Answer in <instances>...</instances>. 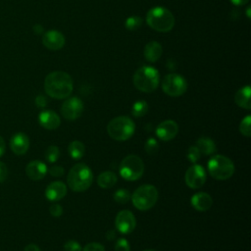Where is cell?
Instances as JSON below:
<instances>
[{
  "label": "cell",
  "instance_id": "cell-1",
  "mask_svg": "<svg viewBox=\"0 0 251 251\" xmlns=\"http://www.w3.org/2000/svg\"><path fill=\"white\" fill-rule=\"evenodd\" d=\"M44 89L45 92L52 98H67L73 91V79L71 75L65 72H52L45 77Z\"/></svg>",
  "mask_w": 251,
  "mask_h": 251
},
{
  "label": "cell",
  "instance_id": "cell-2",
  "mask_svg": "<svg viewBox=\"0 0 251 251\" xmlns=\"http://www.w3.org/2000/svg\"><path fill=\"white\" fill-rule=\"evenodd\" d=\"M146 23L156 31L168 32L175 25V17L167 8L157 6L147 12Z\"/></svg>",
  "mask_w": 251,
  "mask_h": 251
},
{
  "label": "cell",
  "instance_id": "cell-3",
  "mask_svg": "<svg viewBox=\"0 0 251 251\" xmlns=\"http://www.w3.org/2000/svg\"><path fill=\"white\" fill-rule=\"evenodd\" d=\"M93 174L90 168L83 164L78 163L75 165L69 172L68 184L70 188L76 192L86 190L92 183Z\"/></svg>",
  "mask_w": 251,
  "mask_h": 251
},
{
  "label": "cell",
  "instance_id": "cell-4",
  "mask_svg": "<svg viewBox=\"0 0 251 251\" xmlns=\"http://www.w3.org/2000/svg\"><path fill=\"white\" fill-rule=\"evenodd\" d=\"M160 75L158 71L151 66H142L133 75L134 86L142 92H152L159 84Z\"/></svg>",
  "mask_w": 251,
  "mask_h": 251
},
{
  "label": "cell",
  "instance_id": "cell-5",
  "mask_svg": "<svg viewBox=\"0 0 251 251\" xmlns=\"http://www.w3.org/2000/svg\"><path fill=\"white\" fill-rule=\"evenodd\" d=\"M135 125L132 120L126 116H120L113 119L107 126V132L115 140L124 141L132 136Z\"/></svg>",
  "mask_w": 251,
  "mask_h": 251
},
{
  "label": "cell",
  "instance_id": "cell-6",
  "mask_svg": "<svg viewBox=\"0 0 251 251\" xmlns=\"http://www.w3.org/2000/svg\"><path fill=\"white\" fill-rule=\"evenodd\" d=\"M208 171L216 179H227L234 173L232 161L224 155H214L208 162Z\"/></svg>",
  "mask_w": 251,
  "mask_h": 251
},
{
  "label": "cell",
  "instance_id": "cell-7",
  "mask_svg": "<svg viewBox=\"0 0 251 251\" xmlns=\"http://www.w3.org/2000/svg\"><path fill=\"white\" fill-rule=\"evenodd\" d=\"M158 199V191L154 185L144 184L139 186L132 194L133 206L141 211L152 208Z\"/></svg>",
  "mask_w": 251,
  "mask_h": 251
},
{
  "label": "cell",
  "instance_id": "cell-8",
  "mask_svg": "<svg viewBox=\"0 0 251 251\" xmlns=\"http://www.w3.org/2000/svg\"><path fill=\"white\" fill-rule=\"evenodd\" d=\"M144 172V164L136 155H128L123 159L120 165V175L126 180L138 179Z\"/></svg>",
  "mask_w": 251,
  "mask_h": 251
},
{
  "label": "cell",
  "instance_id": "cell-9",
  "mask_svg": "<svg viewBox=\"0 0 251 251\" xmlns=\"http://www.w3.org/2000/svg\"><path fill=\"white\" fill-rule=\"evenodd\" d=\"M163 91L172 97L182 95L187 89V82L185 78L177 74L167 75L162 81Z\"/></svg>",
  "mask_w": 251,
  "mask_h": 251
},
{
  "label": "cell",
  "instance_id": "cell-10",
  "mask_svg": "<svg viewBox=\"0 0 251 251\" xmlns=\"http://www.w3.org/2000/svg\"><path fill=\"white\" fill-rule=\"evenodd\" d=\"M185 183L188 187L196 189L203 186L206 181V172L200 165H192L185 173Z\"/></svg>",
  "mask_w": 251,
  "mask_h": 251
},
{
  "label": "cell",
  "instance_id": "cell-11",
  "mask_svg": "<svg viewBox=\"0 0 251 251\" xmlns=\"http://www.w3.org/2000/svg\"><path fill=\"white\" fill-rule=\"evenodd\" d=\"M83 111V103L77 97H71L64 101L61 107L63 117L69 121H74L80 117Z\"/></svg>",
  "mask_w": 251,
  "mask_h": 251
},
{
  "label": "cell",
  "instance_id": "cell-12",
  "mask_svg": "<svg viewBox=\"0 0 251 251\" xmlns=\"http://www.w3.org/2000/svg\"><path fill=\"white\" fill-rule=\"evenodd\" d=\"M115 224H116V228L120 232L124 234H127L134 229L136 221L133 214L130 211L123 210L118 213L115 220Z\"/></svg>",
  "mask_w": 251,
  "mask_h": 251
},
{
  "label": "cell",
  "instance_id": "cell-13",
  "mask_svg": "<svg viewBox=\"0 0 251 251\" xmlns=\"http://www.w3.org/2000/svg\"><path fill=\"white\" fill-rule=\"evenodd\" d=\"M42 44L49 50H60L65 45V36L58 30H48L42 36Z\"/></svg>",
  "mask_w": 251,
  "mask_h": 251
},
{
  "label": "cell",
  "instance_id": "cell-14",
  "mask_svg": "<svg viewBox=\"0 0 251 251\" xmlns=\"http://www.w3.org/2000/svg\"><path fill=\"white\" fill-rule=\"evenodd\" d=\"M178 132V126L173 120H167L159 124L156 128L157 136L164 141L173 139Z\"/></svg>",
  "mask_w": 251,
  "mask_h": 251
},
{
  "label": "cell",
  "instance_id": "cell-15",
  "mask_svg": "<svg viewBox=\"0 0 251 251\" xmlns=\"http://www.w3.org/2000/svg\"><path fill=\"white\" fill-rule=\"evenodd\" d=\"M11 150L16 155H24L29 147V139L24 132H18L10 139Z\"/></svg>",
  "mask_w": 251,
  "mask_h": 251
},
{
  "label": "cell",
  "instance_id": "cell-16",
  "mask_svg": "<svg viewBox=\"0 0 251 251\" xmlns=\"http://www.w3.org/2000/svg\"><path fill=\"white\" fill-rule=\"evenodd\" d=\"M38 122L46 129H55L61 124L60 117L51 110L42 111L38 116Z\"/></svg>",
  "mask_w": 251,
  "mask_h": 251
},
{
  "label": "cell",
  "instance_id": "cell-17",
  "mask_svg": "<svg viewBox=\"0 0 251 251\" xmlns=\"http://www.w3.org/2000/svg\"><path fill=\"white\" fill-rule=\"evenodd\" d=\"M26 176L32 180H39L44 177L47 173L46 165L38 160L31 161L27 164L25 168Z\"/></svg>",
  "mask_w": 251,
  "mask_h": 251
},
{
  "label": "cell",
  "instance_id": "cell-18",
  "mask_svg": "<svg viewBox=\"0 0 251 251\" xmlns=\"http://www.w3.org/2000/svg\"><path fill=\"white\" fill-rule=\"evenodd\" d=\"M67 193V186L62 181H53L45 189V196L49 201H58Z\"/></svg>",
  "mask_w": 251,
  "mask_h": 251
},
{
  "label": "cell",
  "instance_id": "cell-19",
  "mask_svg": "<svg viewBox=\"0 0 251 251\" xmlns=\"http://www.w3.org/2000/svg\"><path fill=\"white\" fill-rule=\"evenodd\" d=\"M192 206L198 211H207L213 204L212 197L206 192H199L191 197Z\"/></svg>",
  "mask_w": 251,
  "mask_h": 251
},
{
  "label": "cell",
  "instance_id": "cell-20",
  "mask_svg": "<svg viewBox=\"0 0 251 251\" xmlns=\"http://www.w3.org/2000/svg\"><path fill=\"white\" fill-rule=\"evenodd\" d=\"M163 53L162 45L157 41H150L145 45L144 57L148 62L154 63L160 59Z\"/></svg>",
  "mask_w": 251,
  "mask_h": 251
},
{
  "label": "cell",
  "instance_id": "cell-21",
  "mask_svg": "<svg viewBox=\"0 0 251 251\" xmlns=\"http://www.w3.org/2000/svg\"><path fill=\"white\" fill-rule=\"evenodd\" d=\"M250 93L251 89L249 85H245L241 87L234 95V101L235 103L244 109H251V101H250Z\"/></svg>",
  "mask_w": 251,
  "mask_h": 251
},
{
  "label": "cell",
  "instance_id": "cell-22",
  "mask_svg": "<svg viewBox=\"0 0 251 251\" xmlns=\"http://www.w3.org/2000/svg\"><path fill=\"white\" fill-rule=\"evenodd\" d=\"M196 146L199 149L200 153H203L205 155H212L216 152V144L214 140L206 136L199 137L196 142Z\"/></svg>",
  "mask_w": 251,
  "mask_h": 251
},
{
  "label": "cell",
  "instance_id": "cell-23",
  "mask_svg": "<svg viewBox=\"0 0 251 251\" xmlns=\"http://www.w3.org/2000/svg\"><path fill=\"white\" fill-rule=\"evenodd\" d=\"M118 180L117 175L113 172L107 171L100 174L97 177V183L102 188H110L116 184Z\"/></svg>",
  "mask_w": 251,
  "mask_h": 251
},
{
  "label": "cell",
  "instance_id": "cell-24",
  "mask_svg": "<svg viewBox=\"0 0 251 251\" xmlns=\"http://www.w3.org/2000/svg\"><path fill=\"white\" fill-rule=\"evenodd\" d=\"M69 154L72 158L74 159H80L85 152V147L84 144L78 140H75L70 143L69 148H68Z\"/></svg>",
  "mask_w": 251,
  "mask_h": 251
},
{
  "label": "cell",
  "instance_id": "cell-25",
  "mask_svg": "<svg viewBox=\"0 0 251 251\" xmlns=\"http://www.w3.org/2000/svg\"><path fill=\"white\" fill-rule=\"evenodd\" d=\"M148 111V104L144 100H138L136 101L131 108V113L134 117H142L144 116Z\"/></svg>",
  "mask_w": 251,
  "mask_h": 251
},
{
  "label": "cell",
  "instance_id": "cell-26",
  "mask_svg": "<svg viewBox=\"0 0 251 251\" xmlns=\"http://www.w3.org/2000/svg\"><path fill=\"white\" fill-rule=\"evenodd\" d=\"M142 24V19L138 16H131L125 22V26L128 30H136Z\"/></svg>",
  "mask_w": 251,
  "mask_h": 251
},
{
  "label": "cell",
  "instance_id": "cell-27",
  "mask_svg": "<svg viewBox=\"0 0 251 251\" xmlns=\"http://www.w3.org/2000/svg\"><path fill=\"white\" fill-rule=\"evenodd\" d=\"M60 156V151L59 148L55 145H50L46 151H45V158L49 163H54L58 160Z\"/></svg>",
  "mask_w": 251,
  "mask_h": 251
},
{
  "label": "cell",
  "instance_id": "cell-28",
  "mask_svg": "<svg viewBox=\"0 0 251 251\" xmlns=\"http://www.w3.org/2000/svg\"><path fill=\"white\" fill-rule=\"evenodd\" d=\"M130 198V193L127 189H118L115 193H114V199L116 202L120 203V204H125L126 203Z\"/></svg>",
  "mask_w": 251,
  "mask_h": 251
},
{
  "label": "cell",
  "instance_id": "cell-29",
  "mask_svg": "<svg viewBox=\"0 0 251 251\" xmlns=\"http://www.w3.org/2000/svg\"><path fill=\"white\" fill-rule=\"evenodd\" d=\"M239 130L246 137H249L251 135V117L250 116H246L241 121L239 125Z\"/></svg>",
  "mask_w": 251,
  "mask_h": 251
},
{
  "label": "cell",
  "instance_id": "cell-30",
  "mask_svg": "<svg viewBox=\"0 0 251 251\" xmlns=\"http://www.w3.org/2000/svg\"><path fill=\"white\" fill-rule=\"evenodd\" d=\"M145 151L148 153V154H154L158 151L159 149V144L157 142V140L155 138H148L145 142Z\"/></svg>",
  "mask_w": 251,
  "mask_h": 251
},
{
  "label": "cell",
  "instance_id": "cell-31",
  "mask_svg": "<svg viewBox=\"0 0 251 251\" xmlns=\"http://www.w3.org/2000/svg\"><path fill=\"white\" fill-rule=\"evenodd\" d=\"M201 153L196 145L190 146L187 150V158L191 163H196L200 159Z\"/></svg>",
  "mask_w": 251,
  "mask_h": 251
},
{
  "label": "cell",
  "instance_id": "cell-32",
  "mask_svg": "<svg viewBox=\"0 0 251 251\" xmlns=\"http://www.w3.org/2000/svg\"><path fill=\"white\" fill-rule=\"evenodd\" d=\"M115 251H130V246L127 240L125 238H120L115 244Z\"/></svg>",
  "mask_w": 251,
  "mask_h": 251
},
{
  "label": "cell",
  "instance_id": "cell-33",
  "mask_svg": "<svg viewBox=\"0 0 251 251\" xmlns=\"http://www.w3.org/2000/svg\"><path fill=\"white\" fill-rule=\"evenodd\" d=\"M65 251H81L80 244L75 240H69L64 245Z\"/></svg>",
  "mask_w": 251,
  "mask_h": 251
},
{
  "label": "cell",
  "instance_id": "cell-34",
  "mask_svg": "<svg viewBox=\"0 0 251 251\" xmlns=\"http://www.w3.org/2000/svg\"><path fill=\"white\" fill-rule=\"evenodd\" d=\"M82 251H105V248L102 244L97 243V242H91L88 243Z\"/></svg>",
  "mask_w": 251,
  "mask_h": 251
},
{
  "label": "cell",
  "instance_id": "cell-35",
  "mask_svg": "<svg viewBox=\"0 0 251 251\" xmlns=\"http://www.w3.org/2000/svg\"><path fill=\"white\" fill-rule=\"evenodd\" d=\"M49 174L54 177H60L64 175V168L61 166H54L50 168Z\"/></svg>",
  "mask_w": 251,
  "mask_h": 251
},
{
  "label": "cell",
  "instance_id": "cell-36",
  "mask_svg": "<svg viewBox=\"0 0 251 251\" xmlns=\"http://www.w3.org/2000/svg\"><path fill=\"white\" fill-rule=\"evenodd\" d=\"M49 212H50V214H51L53 217L58 218V217H60V216L62 215V213H63V208H62V206L59 205V204H53V205L50 207Z\"/></svg>",
  "mask_w": 251,
  "mask_h": 251
},
{
  "label": "cell",
  "instance_id": "cell-37",
  "mask_svg": "<svg viewBox=\"0 0 251 251\" xmlns=\"http://www.w3.org/2000/svg\"><path fill=\"white\" fill-rule=\"evenodd\" d=\"M8 176V168L7 166L0 161V182L4 181Z\"/></svg>",
  "mask_w": 251,
  "mask_h": 251
},
{
  "label": "cell",
  "instance_id": "cell-38",
  "mask_svg": "<svg viewBox=\"0 0 251 251\" xmlns=\"http://www.w3.org/2000/svg\"><path fill=\"white\" fill-rule=\"evenodd\" d=\"M35 104L37 107L39 108H43L47 105V99L45 96L43 95H38L36 98H35Z\"/></svg>",
  "mask_w": 251,
  "mask_h": 251
},
{
  "label": "cell",
  "instance_id": "cell-39",
  "mask_svg": "<svg viewBox=\"0 0 251 251\" xmlns=\"http://www.w3.org/2000/svg\"><path fill=\"white\" fill-rule=\"evenodd\" d=\"M25 251H40V249H39V247L37 245H35L33 243H30V244L25 246Z\"/></svg>",
  "mask_w": 251,
  "mask_h": 251
},
{
  "label": "cell",
  "instance_id": "cell-40",
  "mask_svg": "<svg viewBox=\"0 0 251 251\" xmlns=\"http://www.w3.org/2000/svg\"><path fill=\"white\" fill-rule=\"evenodd\" d=\"M6 150V145H5V141L3 139V137L0 135V157L5 153Z\"/></svg>",
  "mask_w": 251,
  "mask_h": 251
},
{
  "label": "cell",
  "instance_id": "cell-41",
  "mask_svg": "<svg viewBox=\"0 0 251 251\" xmlns=\"http://www.w3.org/2000/svg\"><path fill=\"white\" fill-rule=\"evenodd\" d=\"M249 0H230V2L235 5V6H241V5H245L246 3H248Z\"/></svg>",
  "mask_w": 251,
  "mask_h": 251
},
{
  "label": "cell",
  "instance_id": "cell-42",
  "mask_svg": "<svg viewBox=\"0 0 251 251\" xmlns=\"http://www.w3.org/2000/svg\"><path fill=\"white\" fill-rule=\"evenodd\" d=\"M115 237H116V233H115L114 230H108V231L106 232V238H107L108 240H112V239H114Z\"/></svg>",
  "mask_w": 251,
  "mask_h": 251
},
{
  "label": "cell",
  "instance_id": "cell-43",
  "mask_svg": "<svg viewBox=\"0 0 251 251\" xmlns=\"http://www.w3.org/2000/svg\"><path fill=\"white\" fill-rule=\"evenodd\" d=\"M144 251H156V250H153V249H147V250H144Z\"/></svg>",
  "mask_w": 251,
  "mask_h": 251
}]
</instances>
